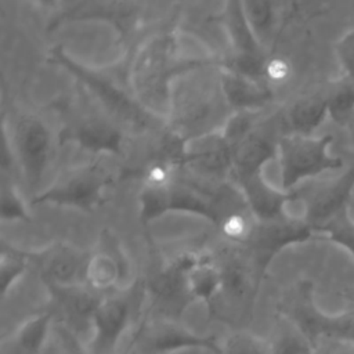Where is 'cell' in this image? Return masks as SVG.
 Segmentation results:
<instances>
[{"mask_svg": "<svg viewBox=\"0 0 354 354\" xmlns=\"http://www.w3.org/2000/svg\"><path fill=\"white\" fill-rule=\"evenodd\" d=\"M332 134L306 136L296 133L286 134L277 141V153L288 192L296 191L297 185L307 180L344 167L343 159L332 152Z\"/></svg>", "mask_w": 354, "mask_h": 354, "instance_id": "7a4b0ae2", "label": "cell"}, {"mask_svg": "<svg viewBox=\"0 0 354 354\" xmlns=\"http://www.w3.org/2000/svg\"><path fill=\"white\" fill-rule=\"evenodd\" d=\"M354 195V166L337 177L319 185L304 201V220L315 230L321 228L339 213L350 209Z\"/></svg>", "mask_w": 354, "mask_h": 354, "instance_id": "277c9868", "label": "cell"}, {"mask_svg": "<svg viewBox=\"0 0 354 354\" xmlns=\"http://www.w3.org/2000/svg\"><path fill=\"white\" fill-rule=\"evenodd\" d=\"M144 332L149 350L156 354L173 353L184 348H207L216 354H221V346L217 340L194 335L171 319L158 321Z\"/></svg>", "mask_w": 354, "mask_h": 354, "instance_id": "52a82bcc", "label": "cell"}, {"mask_svg": "<svg viewBox=\"0 0 354 354\" xmlns=\"http://www.w3.org/2000/svg\"><path fill=\"white\" fill-rule=\"evenodd\" d=\"M348 130H350V137H351V144H353V149H354V118L348 124Z\"/></svg>", "mask_w": 354, "mask_h": 354, "instance_id": "44dd1931", "label": "cell"}, {"mask_svg": "<svg viewBox=\"0 0 354 354\" xmlns=\"http://www.w3.org/2000/svg\"><path fill=\"white\" fill-rule=\"evenodd\" d=\"M53 311L36 314L24 321L1 344V354H39L50 332Z\"/></svg>", "mask_w": 354, "mask_h": 354, "instance_id": "ba28073f", "label": "cell"}, {"mask_svg": "<svg viewBox=\"0 0 354 354\" xmlns=\"http://www.w3.org/2000/svg\"><path fill=\"white\" fill-rule=\"evenodd\" d=\"M47 290L55 310L65 321V328L73 332H91L94 313L104 297L87 283L53 285L47 283Z\"/></svg>", "mask_w": 354, "mask_h": 354, "instance_id": "5b68a950", "label": "cell"}, {"mask_svg": "<svg viewBox=\"0 0 354 354\" xmlns=\"http://www.w3.org/2000/svg\"><path fill=\"white\" fill-rule=\"evenodd\" d=\"M321 3V0H296V4H297V10L299 8H310V7H313V6H315V4H319Z\"/></svg>", "mask_w": 354, "mask_h": 354, "instance_id": "d6986e66", "label": "cell"}, {"mask_svg": "<svg viewBox=\"0 0 354 354\" xmlns=\"http://www.w3.org/2000/svg\"><path fill=\"white\" fill-rule=\"evenodd\" d=\"M120 257L113 252L102 250L90 254L86 267V283L97 292H104L113 288L122 277Z\"/></svg>", "mask_w": 354, "mask_h": 354, "instance_id": "30bf717a", "label": "cell"}, {"mask_svg": "<svg viewBox=\"0 0 354 354\" xmlns=\"http://www.w3.org/2000/svg\"><path fill=\"white\" fill-rule=\"evenodd\" d=\"M328 118L342 126L348 127L354 118V83L340 76L330 82L325 91Z\"/></svg>", "mask_w": 354, "mask_h": 354, "instance_id": "8fae6325", "label": "cell"}, {"mask_svg": "<svg viewBox=\"0 0 354 354\" xmlns=\"http://www.w3.org/2000/svg\"><path fill=\"white\" fill-rule=\"evenodd\" d=\"M58 41L64 58L90 73L119 66L127 54L123 29L106 18L65 21Z\"/></svg>", "mask_w": 354, "mask_h": 354, "instance_id": "6da1fadb", "label": "cell"}, {"mask_svg": "<svg viewBox=\"0 0 354 354\" xmlns=\"http://www.w3.org/2000/svg\"><path fill=\"white\" fill-rule=\"evenodd\" d=\"M335 57L342 76L354 83V26L347 29L335 43Z\"/></svg>", "mask_w": 354, "mask_h": 354, "instance_id": "e0dca14e", "label": "cell"}, {"mask_svg": "<svg viewBox=\"0 0 354 354\" xmlns=\"http://www.w3.org/2000/svg\"><path fill=\"white\" fill-rule=\"evenodd\" d=\"M328 118L325 93L307 94L293 102L288 111V123L292 133L311 136Z\"/></svg>", "mask_w": 354, "mask_h": 354, "instance_id": "9c48e42d", "label": "cell"}, {"mask_svg": "<svg viewBox=\"0 0 354 354\" xmlns=\"http://www.w3.org/2000/svg\"><path fill=\"white\" fill-rule=\"evenodd\" d=\"M58 332H59L61 340L69 354H91V351L69 329H66L65 326H61V328H58Z\"/></svg>", "mask_w": 354, "mask_h": 354, "instance_id": "ac0fdd59", "label": "cell"}, {"mask_svg": "<svg viewBox=\"0 0 354 354\" xmlns=\"http://www.w3.org/2000/svg\"><path fill=\"white\" fill-rule=\"evenodd\" d=\"M344 297H346V299H347L350 303H353V304H354V286L346 290V293H344Z\"/></svg>", "mask_w": 354, "mask_h": 354, "instance_id": "ffe728a7", "label": "cell"}, {"mask_svg": "<svg viewBox=\"0 0 354 354\" xmlns=\"http://www.w3.org/2000/svg\"><path fill=\"white\" fill-rule=\"evenodd\" d=\"M133 318L130 293L104 296L94 313L87 348L91 354H111Z\"/></svg>", "mask_w": 354, "mask_h": 354, "instance_id": "3957f363", "label": "cell"}, {"mask_svg": "<svg viewBox=\"0 0 354 354\" xmlns=\"http://www.w3.org/2000/svg\"><path fill=\"white\" fill-rule=\"evenodd\" d=\"M317 235L343 248L354 259V218L350 214V209L339 213L318 228Z\"/></svg>", "mask_w": 354, "mask_h": 354, "instance_id": "4fadbf2b", "label": "cell"}, {"mask_svg": "<svg viewBox=\"0 0 354 354\" xmlns=\"http://www.w3.org/2000/svg\"><path fill=\"white\" fill-rule=\"evenodd\" d=\"M292 73V64L283 55L270 54L260 62V76L271 90L286 84Z\"/></svg>", "mask_w": 354, "mask_h": 354, "instance_id": "9a60e30c", "label": "cell"}, {"mask_svg": "<svg viewBox=\"0 0 354 354\" xmlns=\"http://www.w3.org/2000/svg\"><path fill=\"white\" fill-rule=\"evenodd\" d=\"M29 256L35 259L46 285L86 283V267L90 256L71 245L57 243Z\"/></svg>", "mask_w": 354, "mask_h": 354, "instance_id": "8992f818", "label": "cell"}, {"mask_svg": "<svg viewBox=\"0 0 354 354\" xmlns=\"http://www.w3.org/2000/svg\"><path fill=\"white\" fill-rule=\"evenodd\" d=\"M268 343L270 354H315L314 343L288 317H283Z\"/></svg>", "mask_w": 354, "mask_h": 354, "instance_id": "7c38bea8", "label": "cell"}, {"mask_svg": "<svg viewBox=\"0 0 354 354\" xmlns=\"http://www.w3.org/2000/svg\"><path fill=\"white\" fill-rule=\"evenodd\" d=\"M29 253L22 252L14 246L3 245L0 277H1V296L6 299L8 290L19 281L25 274L29 264Z\"/></svg>", "mask_w": 354, "mask_h": 354, "instance_id": "5bb4252c", "label": "cell"}, {"mask_svg": "<svg viewBox=\"0 0 354 354\" xmlns=\"http://www.w3.org/2000/svg\"><path fill=\"white\" fill-rule=\"evenodd\" d=\"M221 354H270L268 343L259 336L238 330L230 335L221 344Z\"/></svg>", "mask_w": 354, "mask_h": 354, "instance_id": "2e32d148", "label": "cell"}]
</instances>
